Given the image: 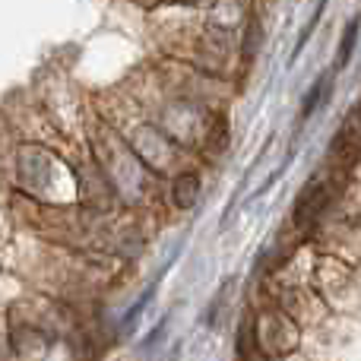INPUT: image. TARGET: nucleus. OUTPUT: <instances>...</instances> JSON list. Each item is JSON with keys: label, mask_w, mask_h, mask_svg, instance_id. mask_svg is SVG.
<instances>
[{"label": "nucleus", "mask_w": 361, "mask_h": 361, "mask_svg": "<svg viewBox=\"0 0 361 361\" xmlns=\"http://www.w3.org/2000/svg\"><path fill=\"white\" fill-rule=\"evenodd\" d=\"M326 203V193L320 190L317 184H311L307 187V193L298 200V209H295V216H298V225H307V222H314L317 219V212H320V206Z\"/></svg>", "instance_id": "f257e3e1"}, {"label": "nucleus", "mask_w": 361, "mask_h": 361, "mask_svg": "<svg viewBox=\"0 0 361 361\" xmlns=\"http://www.w3.org/2000/svg\"><path fill=\"white\" fill-rule=\"evenodd\" d=\"M358 25H361V19H352V23L345 25V35H343V44H339V57H336V70H343L345 63H349L352 51H355V42H358Z\"/></svg>", "instance_id": "f03ea898"}, {"label": "nucleus", "mask_w": 361, "mask_h": 361, "mask_svg": "<svg viewBox=\"0 0 361 361\" xmlns=\"http://www.w3.org/2000/svg\"><path fill=\"white\" fill-rule=\"evenodd\" d=\"M197 190H200V180L193 178V175H184L175 184V203L184 206V209H187V206H193V200H197Z\"/></svg>", "instance_id": "7ed1b4c3"}, {"label": "nucleus", "mask_w": 361, "mask_h": 361, "mask_svg": "<svg viewBox=\"0 0 361 361\" xmlns=\"http://www.w3.org/2000/svg\"><path fill=\"white\" fill-rule=\"evenodd\" d=\"M326 89H330V86H326V80H317V82H314V89H311V92H307L305 105H301V121H305V118H311V114H314V108H317V102L324 99V92H326Z\"/></svg>", "instance_id": "20e7f679"}]
</instances>
